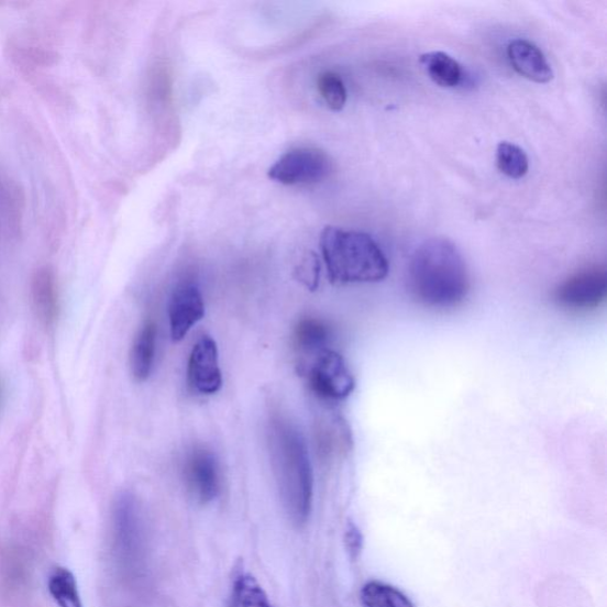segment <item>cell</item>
Listing matches in <instances>:
<instances>
[{
	"label": "cell",
	"instance_id": "obj_8",
	"mask_svg": "<svg viewBox=\"0 0 607 607\" xmlns=\"http://www.w3.org/2000/svg\"><path fill=\"white\" fill-rule=\"evenodd\" d=\"M187 376L189 388L201 396H211L221 389L223 382L216 340L206 335L194 344Z\"/></svg>",
	"mask_w": 607,
	"mask_h": 607
},
{
	"label": "cell",
	"instance_id": "obj_18",
	"mask_svg": "<svg viewBox=\"0 0 607 607\" xmlns=\"http://www.w3.org/2000/svg\"><path fill=\"white\" fill-rule=\"evenodd\" d=\"M496 164L500 173L512 179L525 177L529 170V159L526 152L520 146L509 142L498 144Z\"/></svg>",
	"mask_w": 607,
	"mask_h": 607
},
{
	"label": "cell",
	"instance_id": "obj_11",
	"mask_svg": "<svg viewBox=\"0 0 607 607\" xmlns=\"http://www.w3.org/2000/svg\"><path fill=\"white\" fill-rule=\"evenodd\" d=\"M157 351V327L146 321L136 333L130 352V369L136 382L144 383L154 369Z\"/></svg>",
	"mask_w": 607,
	"mask_h": 607
},
{
	"label": "cell",
	"instance_id": "obj_12",
	"mask_svg": "<svg viewBox=\"0 0 607 607\" xmlns=\"http://www.w3.org/2000/svg\"><path fill=\"white\" fill-rule=\"evenodd\" d=\"M420 65L429 78L444 88L459 87L464 79L462 66L443 52H431L420 56Z\"/></svg>",
	"mask_w": 607,
	"mask_h": 607
},
{
	"label": "cell",
	"instance_id": "obj_7",
	"mask_svg": "<svg viewBox=\"0 0 607 607\" xmlns=\"http://www.w3.org/2000/svg\"><path fill=\"white\" fill-rule=\"evenodd\" d=\"M185 481L196 503H212L221 490L220 464L216 454L203 446L194 448L185 463Z\"/></svg>",
	"mask_w": 607,
	"mask_h": 607
},
{
	"label": "cell",
	"instance_id": "obj_6",
	"mask_svg": "<svg viewBox=\"0 0 607 607\" xmlns=\"http://www.w3.org/2000/svg\"><path fill=\"white\" fill-rule=\"evenodd\" d=\"M607 295V273L603 266L581 269L559 284L553 293L559 307L571 311L597 309Z\"/></svg>",
	"mask_w": 607,
	"mask_h": 607
},
{
	"label": "cell",
	"instance_id": "obj_14",
	"mask_svg": "<svg viewBox=\"0 0 607 607\" xmlns=\"http://www.w3.org/2000/svg\"><path fill=\"white\" fill-rule=\"evenodd\" d=\"M331 329L322 320L308 317L300 320L294 331V342L302 354L314 355L328 347Z\"/></svg>",
	"mask_w": 607,
	"mask_h": 607
},
{
	"label": "cell",
	"instance_id": "obj_2",
	"mask_svg": "<svg viewBox=\"0 0 607 607\" xmlns=\"http://www.w3.org/2000/svg\"><path fill=\"white\" fill-rule=\"evenodd\" d=\"M269 451L279 495L288 519L301 526L309 519L313 499V472L306 439L282 415L269 422Z\"/></svg>",
	"mask_w": 607,
	"mask_h": 607
},
{
	"label": "cell",
	"instance_id": "obj_16",
	"mask_svg": "<svg viewBox=\"0 0 607 607\" xmlns=\"http://www.w3.org/2000/svg\"><path fill=\"white\" fill-rule=\"evenodd\" d=\"M48 591L58 607H84L78 583L66 567H56L52 571Z\"/></svg>",
	"mask_w": 607,
	"mask_h": 607
},
{
	"label": "cell",
	"instance_id": "obj_3",
	"mask_svg": "<svg viewBox=\"0 0 607 607\" xmlns=\"http://www.w3.org/2000/svg\"><path fill=\"white\" fill-rule=\"evenodd\" d=\"M321 250L332 284L378 283L388 276L385 253L366 233L328 225L321 235Z\"/></svg>",
	"mask_w": 607,
	"mask_h": 607
},
{
	"label": "cell",
	"instance_id": "obj_13",
	"mask_svg": "<svg viewBox=\"0 0 607 607\" xmlns=\"http://www.w3.org/2000/svg\"><path fill=\"white\" fill-rule=\"evenodd\" d=\"M33 296L41 321L53 323L58 313V294L55 277L49 268H41L36 272Z\"/></svg>",
	"mask_w": 607,
	"mask_h": 607
},
{
	"label": "cell",
	"instance_id": "obj_17",
	"mask_svg": "<svg viewBox=\"0 0 607 607\" xmlns=\"http://www.w3.org/2000/svg\"><path fill=\"white\" fill-rule=\"evenodd\" d=\"M361 604L363 607H415L401 591L379 582L362 587Z\"/></svg>",
	"mask_w": 607,
	"mask_h": 607
},
{
	"label": "cell",
	"instance_id": "obj_15",
	"mask_svg": "<svg viewBox=\"0 0 607 607\" xmlns=\"http://www.w3.org/2000/svg\"><path fill=\"white\" fill-rule=\"evenodd\" d=\"M317 435L318 448L323 455H341L351 449L352 434L341 418H332L321 423Z\"/></svg>",
	"mask_w": 607,
	"mask_h": 607
},
{
	"label": "cell",
	"instance_id": "obj_9",
	"mask_svg": "<svg viewBox=\"0 0 607 607\" xmlns=\"http://www.w3.org/2000/svg\"><path fill=\"white\" fill-rule=\"evenodd\" d=\"M205 314L206 306L200 288L190 282L177 285L169 302L173 341H184L190 330L203 320Z\"/></svg>",
	"mask_w": 607,
	"mask_h": 607
},
{
	"label": "cell",
	"instance_id": "obj_4",
	"mask_svg": "<svg viewBox=\"0 0 607 607\" xmlns=\"http://www.w3.org/2000/svg\"><path fill=\"white\" fill-rule=\"evenodd\" d=\"M333 172V162L323 150L297 147L287 151L268 170V177L284 186L320 184Z\"/></svg>",
	"mask_w": 607,
	"mask_h": 607
},
{
	"label": "cell",
	"instance_id": "obj_21",
	"mask_svg": "<svg viewBox=\"0 0 607 607\" xmlns=\"http://www.w3.org/2000/svg\"><path fill=\"white\" fill-rule=\"evenodd\" d=\"M297 279L310 291L317 290L320 284L321 264L314 252L309 251L300 256L299 263L296 266Z\"/></svg>",
	"mask_w": 607,
	"mask_h": 607
},
{
	"label": "cell",
	"instance_id": "obj_5",
	"mask_svg": "<svg viewBox=\"0 0 607 607\" xmlns=\"http://www.w3.org/2000/svg\"><path fill=\"white\" fill-rule=\"evenodd\" d=\"M313 356L307 367V377L316 396L329 402L351 397L356 383L343 356L329 347Z\"/></svg>",
	"mask_w": 607,
	"mask_h": 607
},
{
	"label": "cell",
	"instance_id": "obj_20",
	"mask_svg": "<svg viewBox=\"0 0 607 607\" xmlns=\"http://www.w3.org/2000/svg\"><path fill=\"white\" fill-rule=\"evenodd\" d=\"M239 607H272L264 588L251 574H241L234 582Z\"/></svg>",
	"mask_w": 607,
	"mask_h": 607
},
{
	"label": "cell",
	"instance_id": "obj_22",
	"mask_svg": "<svg viewBox=\"0 0 607 607\" xmlns=\"http://www.w3.org/2000/svg\"><path fill=\"white\" fill-rule=\"evenodd\" d=\"M345 549L352 559H357L363 548V537L360 529L349 522L344 534Z\"/></svg>",
	"mask_w": 607,
	"mask_h": 607
},
{
	"label": "cell",
	"instance_id": "obj_10",
	"mask_svg": "<svg viewBox=\"0 0 607 607\" xmlns=\"http://www.w3.org/2000/svg\"><path fill=\"white\" fill-rule=\"evenodd\" d=\"M507 54L514 70L525 79L537 84L553 80V69L534 43L521 38L514 40L508 45Z\"/></svg>",
	"mask_w": 607,
	"mask_h": 607
},
{
	"label": "cell",
	"instance_id": "obj_19",
	"mask_svg": "<svg viewBox=\"0 0 607 607\" xmlns=\"http://www.w3.org/2000/svg\"><path fill=\"white\" fill-rule=\"evenodd\" d=\"M318 93L322 97L328 108L333 112L344 109L347 93L341 76L333 71H325L317 80Z\"/></svg>",
	"mask_w": 607,
	"mask_h": 607
},
{
	"label": "cell",
	"instance_id": "obj_1",
	"mask_svg": "<svg viewBox=\"0 0 607 607\" xmlns=\"http://www.w3.org/2000/svg\"><path fill=\"white\" fill-rule=\"evenodd\" d=\"M409 295L424 308L454 309L470 294L472 282L461 251L445 238L423 241L409 261Z\"/></svg>",
	"mask_w": 607,
	"mask_h": 607
}]
</instances>
